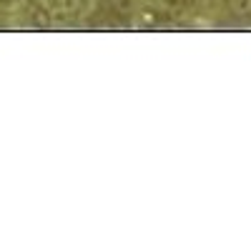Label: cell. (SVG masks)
<instances>
[{"label": "cell", "mask_w": 251, "mask_h": 251, "mask_svg": "<svg viewBox=\"0 0 251 251\" xmlns=\"http://www.w3.org/2000/svg\"><path fill=\"white\" fill-rule=\"evenodd\" d=\"M216 20L231 25H251V0H221Z\"/></svg>", "instance_id": "obj_3"}, {"label": "cell", "mask_w": 251, "mask_h": 251, "mask_svg": "<svg viewBox=\"0 0 251 251\" xmlns=\"http://www.w3.org/2000/svg\"><path fill=\"white\" fill-rule=\"evenodd\" d=\"M46 13L53 15H80L88 10V0H40Z\"/></svg>", "instance_id": "obj_4"}, {"label": "cell", "mask_w": 251, "mask_h": 251, "mask_svg": "<svg viewBox=\"0 0 251 251\" xmlns=\"http://www.w3.org/2000/svg\"><path fill=\"white\" fill-rule=\"evenodd\" d=\"M149 0H88V20L100 25H131L146 15Z\"/></svg>", "instance_id": "obj_2"}, {"label": "cell", "mask_w": 251, "mask_h": 251, "mask_svg": "<svg viewBox=\"0 0 251 251\" xmlns=\"http://www.w3.org/2000/svg\"><path fill=\"white\" fill-rule=\"evenodd\" d=\"M221 0H149L146 15L163 20H216ZM143 15V18H146Z\"/></svg>", "instance_id": "obj_1"}]
</instances>
